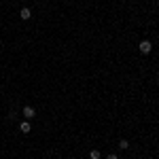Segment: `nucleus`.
<instances>
[{"instance_id":"obj_7","label":"nucleus","mask_w":159,"mask_h":159,"mask_svg":"<svg viewBox=\"0 0 159 159\" xmlns=\"http://www.w3.org/2000/svg\"><path fill=\"white\" fill-rule=\"evenodd\" d=\"M106 159H119V157H117L115 153H110V155H108V157H106Z\"/></svg>"},{"instance_id":"obj_3","label":"nucleus","mask_w":159,"mask_h":159,"mask_svg":"<svg viewBox=\"0 0 159 159\" xmlns=\"http://www.w3.org/2000/svg\"><path fill=\"white\" fill-rule=\"evenodd\" d=\"M19 17H21V19H30V17H32V11H30L28 7H24V9L19 11Z\"/></svg>"},{"instance_id":"obj_1","label":"nucleus","mask_w":159,"mask_h":159,"mask_svg":"<svg viewBox=\"0 0 159 159\" xmlns=\"http://www.w3.org/2000/svg\"><path fill=\"white\" fill-rule=\"evenodd\" d=\"M138 51H140V53H144V55H148V53L153 51V43H151V40H140Z\"/></svg>"},{"instance_id":"obj_2","label":"nucleus","mask_w":159,"mask_h":159,"mask_svg":"<svg viewBox=\"0 0 159 159\" xmlns=\"http://www.w3.org/2000/svg\"><path fill=\"white\" fill-rule=\"evenodd\" d=\"M21 115L25 117V121H30V119H34V115H36V110L32 108V106H24V110H21Z\"/></svg>"},{"instance_id":"obj_5","label":"nucleus","mask_w":159,"mask_h":159,"mask_svg":"<svg viewBox=\"0 0 159 159\" xmlns=\"http://www.w3.org/2000/svg\"><path fill=\"white\" fill-rule=\"evenodd\" d=\"M89 157H91V159H100V157H102V153H100L98 148H91V151H89Z\"/></svg>"},{"instance_id":"obj_4","label":"nucleus","mask_w":159,"mask_h":159,"mask_svg":"<svg viewBox=\"0 0 159 159\" xmlns=\"http://www.w3.org/2000/svg\"><path fill=\"white\" fill-rule=\"evenodd\" d=\"M19 129H21V134H30V121H24V123H19Z\"/></svg>"},{"instance_id":"obj_6","label":"nucleus","mask_w":159,"mask_h":159,"mask_svg":"<svg viewBox=\"0 0 159 159\" xmlns=\"http://www.w3.org/2000/svg\"><path fill=\"white\" fill-rule=\"evenodd\" d=\"M119 148H121V151L129 148V140H125V138H123V140H119Z\"/></svg>"}]
</instances>
